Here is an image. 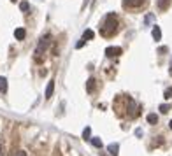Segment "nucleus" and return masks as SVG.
Listing matches in <instances>:
<instances>
[{"instance_id":"obj_1","label":"nucleus","mask_w":172,"mask_h":156,"mask_svg":"<svg viewBox=\"0 0 172 156\" xmlns=\"http://www.w3.org/2000/svg\"><path fill=\"white\" fill-rule=\"evenodd\" d=\"M116 30H118V19H116V16L114 14H107L102 23L100 33H102L104 37H111L113 33H116Z\"/></svg>"},{"instance_id":"obj_2","label":"nucleus","mask_w":172,"mask_h":156,"mask_svg":"<svg viewBox=\"0 0 172 156\" xmlns=\"http://www.w3.org/2000/svg\"><path fill=\"white\" fill-rule=\"evenodd\" d=\"M49 42H51V40H49V35H46V37H42L41 40H39L37 48H35V56H37V58H41V56L44 54V51L48 49Z\"/></svg>"},{"instance_id":"obj_3","label":"nucleus","mask_w":172,"mask_h":156,"mask_svg":"<svg viewBox=\"0 0 172 156\" xmlns=\"http://www.w3.org/2000/svg\"><path fill=\"white\" fill-rule=\"evenodd\" d=\"M123 53V49L121 48H107L105 49V54H107L109 58H114V56H119V54Z\"/></svg>"},{"instance_id":"obj_4","label":"nucleus","mask_w":172,"mask_h":156,"mask_svg":"<svg viewBox=\"0 0 172 156\" xmlns=\"http://www.w3.org/2000/svg\"><path fill=\"white\" fill-rule=\"evenodd\" d=\"M144 4V0H123L125 7H140Z\"/></svg>"},{"instance_id":"obj_5","label":"nucleus","mask_w":172,"mask_h":156,"mask_svg":"<svg viewBox=\"0 0 172 156\" xmlns=\"http://www.w3.org/2000/svg\"><path fill=\"white\" fill-rule=\"evenodd\" d=\"M53 91H54V79H51V81L48 82V88H46V98H51L53 97Z\"/></svg>"},{"instance_id":"obj_6","label":"nucleus","mask_w":172,"mask_h":156,"mask_svg":"<svg viewBox=\"0 0 172 156\" xmlns=\"http://www.w3.org/2000/svg\"><path fill=\"white\" fill-rule=\"evenodd\" d=\"M14 37H16L18 40H25V37H27V30H25V28H16V30H14Z\"/></svg>"},{"instance_id":"obj_7","label":"nucleus","mask_w":172,"mask_h":156,"mask_svg":"<svg viewBox=\"0 0 172 156\" xmlns=\"http://www.w3.org/2000/svg\"><path fill=\"white\" fill-rule=\"evenodd\" d=\"M151 35H153V39H155V40H160L161 39V30H160V27H153V30H151Z\"/></svg>"},{"instance_id":"obj_8","label":"nucleus","mask_w":172,"mask_h":156,"mask_svg":"<svg viewBox=\"0 0 172 156\" xmlns=\"http://www.w3.org/2000/svg\"><path fill=\"white\" fill-rule=\"evenodd\" d=\"M107 151H109V153H111L113 156H118L119 144H116V142H114V144H109V145H107Z\"/></svg>"},{"instance_id":"obj_9","label":"nucleus","mask_w":172,"mask_h":156,"mask_svg":"<svg viewBox=\"0 0 172 156\" xmlns=\"http://www.w3.org/2000/svg\"><path fill=\"white\" fill-rule=\"evenodd\" d=\"M0 93H7V79L0 77Z\"/></svg>"},{"instance_id":"obj_10","label":"nucleus","mask_w":172,"mask_h":156,"mask_svg":"<svg viewBox=\"0 0 172 156\" xmlns=\"http://www.w3.org/2000/svg\"><path fill=\"white\" fill-rule=\"evenodd\" d=\"M93 37H95V32H93V30H84V33H83V39H84V40H92Z\"/></svg>"},{"instance_id":"obj_11","label":"nucleus","mask_w":172,"mask_h":156,"mask_svg":"<svg viewBox=\"0 0 172 156\" xmlns=\"http://www.w3.org/2000/svg\"><path fill=\"white\" fill-rule=\"evenodd\" d=\"M83 139H84V140L92 139V128H90V126H86V128L83 130Z\"/></svg>"},{"instance_id":"obj_12","label":"nucleus","mask_w":172,"mask_h":156,"mask_svg":"<svg viewBox=\"0 0 172 156\" xmlns=\"http://www.w3.org/2000/svg\"><path fill=\"white\" fill-rule=\"evenodd\" d=\"M146 119H148V123H149V124H156V123H158V116H156V114H148V118H146Z\"/></svg>"},{"instance_id":"obj_13","label":"nucleus","mask_w":172,"mask_h":156,"mask_svg":"<svg viewBox=\"0 0 172 156\" xmlns=\"http://www.w3.org/2000/svg\"><path fill=\"white\" fill-rule=\"evenodd\" d=\"M169 4H170V0H158V7H160L161 11H165L167 7H169Z\"/></svg>"},{"instance_id":"obj_14","label":"nucleus","mask_w":172,"mask_h":156,"mask_svg":"<svg viewBox=\"0 0 172 156\" xmlns=\"http://www.w3.org/2000/svg\"><path fill=\"white\" fill-rule=\"evenodd\" d=\"M90 140H92V144L95 145V147H98V149L102 147V140L98 139V137H92V139H90Z\"/></svg>"},{"instance_id":"obj_15","label":"nucleus","mask_w":172,"mask_h":156,"mask_svg":"<svg viewBox=\"0 0 172 156\" xmlns=\"http://www.w3.org/2000/svg\"><path fill=\"white\" fill-rule=\"evenodd\" d=\"M86 88H88V91H93V88H95V79H90V81L86 82Z\"/></svg>"},{"instance_id":"obj_16","label":"nucleus","mask_w":172,"mask_h":156,"mask_svg":"<svg viewBox=\"0 0 172 156\" xmlns=\"http://www.w3.org/2000/svg\"><path fill=\"white\" fill-rule=\"evenodd\" d=\"M19 9H21L23 12H27L28 9H30V4H28V2H21V4H19Z\"/></svg>"},{"instance_id":"obj_17","label":"nucleus","mask_w":172,"mask_h":156,"mask_svg":"<svg viewBox=\"0 0 172 156\" xmlns=\"http://www.w3.org/2000/svg\"><path fill=\"white\" fill-rule=\"evenodd\" d=\"M163 97L169 100V98H172V88H169V90H165V93H163Z\"/></svg>"},{"instance_id":"obj_18","label":"nucleus","mask_w":172,"mask_h":156,"mask_svg":"<svg viewBox=\"0 0 172 156\" xmlns=\"http://www.w3.org/2000/svg\"><path fill=\"white\" fill-rule=\"evenodd\" d=\"M160 111H161V112H169V105H167V103H161Z\"/></svg>"},{"instance_id":"obj_19","label":"nucleus","mask_w":172,"mask_h":156,"mask_svg":"<svg viewBox=\"0 0 172 156\" xmlns=\"http://www.w3.org/2000/svg\"><path fill=\"white\" fill-rule=\"evenodd\" d=\"M84 42H86L84 39H81L79 42H77V46H75V48H77V49H81V48H83V46H84Z\"/></svg>"},{"instance_id":"obj_20","label":"nucleus","mask_w":172,"mask_h":156,"mask_svg":"<svg viewBox=\"0 0 172 156\" xmlns=\"http://www.w3.org/2000/svg\"><path fill=\"white\" fill-rule=\"evenodd\" d=\"M14 156H27V153H25V151H19V153H18V154H14Z\"/></svg>"},{"instance_id":"obj_21","label":"nucleus","mask_w":172,"mask_h":156,"mask_svg":"<svg viewBox=\"0 0 172 156\" xmlns=\"http://www.w3.org/2000/svg\"><path fill=\"white\" fill-rule=\"evenodd\" d=\"M0 156H2V144H0Z\"/></svg>"},{"instance_id":"obj_22","label":"nucleus","mask_w":172,"mask_h":156,"mask_svg":"<svg viewBox=\"0 0 172 156\" xmlns=\"http://www.w3.org/2000/svg\"><path fill=\"white\" fill-rule=\"evenodd\" d=\"M169 124H170V130H172V119H170V123H169Z\"/></svg>"},{"instance_id":"obj_23","label":"nucleus","mask_w":172,"mask_h":156,"mask_svg":"<svg viewBox=\"0 0 172 156\" xmlns=\"http://www.w3.org/2000/svg\"><path fill=\"white\" fill-rule=\"evenodd\" d=\"M11 2H16V0H11Z\"/></svg>"}]
</instances>
